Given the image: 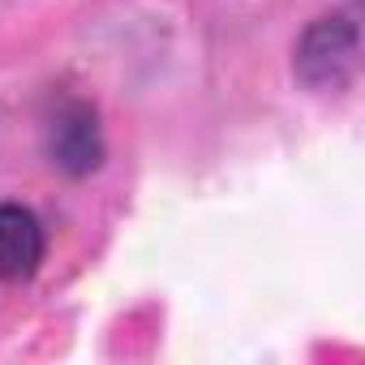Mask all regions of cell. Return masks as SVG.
Listing matches in <instances>:
<instances>
[{
    "label": "cell",
    "instance_id": "3957f363",
    "mask_svg": "<svg viewBox=\"0 0 365 365\" xmlns=\"http://www.w3.org/2000/svg\"><path fill=\"white\" fill-rule=\"evenodd\" d=\"M52 155H56V163L69 168V172H91V168L99 163L103 142H99L95 116H91L82 103H73V108L56 120V129H52Z\"/></svg>",
    "mask_w": 365,
    "mask_h": 365
},
{
    "label": "cell",
    "instance_id": "6da1fadb",
    "mask_svg": "<svg viewBox=\"0 0 365 365\" xmlns=\"http://www.w3.org/2000/svg\"><path fill=\"white\" fill-rule=\"evenodd\" d=\"M356 52H361V35L352 18H318L309 22V31L297 43L292 69L305 86L327 91V86H344L356 69Z\"/></svg>",
    "mask_w": 365,
    "mask_h": 365
},
{
    "label": "cell",
    "instance_id": "7a4b0ae2",
    "mask_svg": "<svg viewBox=\"0 0 365 365\" xmlns=\"http://www.w3.org/2000/svg\"><path fill=\"white\" fill-rule=\"evenodd\" d=\"M48 254L43 224L22 202H0V279H31Z\"/></svg>",
    "mask_w": 365,
    "mask_h": 365
}]
</instances>
